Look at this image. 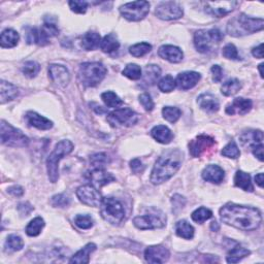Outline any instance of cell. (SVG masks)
Instances as JSON below:
<instances>
[{
    "mask_svg": "<svg viewBox=\"0 0 264 264\" xmlns=\"http://www.w3.org/2000/svg\"><path fill=\"white\" fill-rule=\"evenodd\" d=\"M220 218L223 223L243 231H253L259 228L262 222L258 209L227 204L220 210Z\"/></svg>",
    "mask_w": 264,
    "mask_h": 264,
    "instance_id": "6da1fadb",
    "label": "cell"
},
{
    "mask_svg": "<svg viewBox=\"0 0 264 264\" xmlns=\"http://www.w3.org/2000/svg\"><path fill=\"white\" fill-rule=\"evenodd\" d=\"M183 162V153L179 149H170L162 153L153 167L151 182L154 185H160L174 177L180 169Z\"/></svg>",
    "mask_w": 264,
    "mask_h": 264,
    "instance_id": "7a4b0ae2",
    "label": "cell"
},
{
    "mask_svg": "<svg viewBox=\"0 0 264 264\" xmlns=\"http://www.w3.org/2000/svg\"><path fill=\"white\" fill-rule=\"evenodd\" d=\"M264 26L262 18H251L245 14L233 17L227 24V33L231 36L240 37L261 31Z\"/></svg>",
    "mask_w": 264,
    "mask_h": 264,
    "instance_id": "3957f363",
    "label": "cell"
},
{
    "mask_svg": "<svg viewBox=\"0 0 264 264\" xmlns=\"http://www.w3.org/2000/svg\"><path fill=\"white\" fill-rule=\"evenodd\" d=\"M74 151V144L70 140H61L55 146L52 153L47 159V171L49 180L56 183L59 179V162L64 156Z\"/></svg>",
    "mask_w": 264,
    "mask_h": 264,
    "instance_id": "277c9868",
    "label": "cell"
},
{
    "mask_svg": "<svg viewBox=\"0 0 264 264\" xmlns=\"http://www.w3.org/2000/svg\"><path fill=\"white\" fill-rule=\"evenodd\" d=\"M107 70L99 62H86L79 66V79L85 87H95L103 82Z\"/></svg>",
    "mask_w": 264,
    "mask_h": 264,
    "instance_id": "5b68a950",
    "label": "cell"
},
{
    "mask_svg": "<svg viewBox=\"0 0 264 264\" xmlns=\"http://www.w3.org/2000/svg\"><path fill=\"white\" fill-rule=\"evenodd\" d=\"M99 208L101 217L110 224L119 225L125 219L124 207L115 197H104Z\"/></svg>",
    "mask_w": 264,
    "mask_h": 264,
    "instance_id": "8992f818",
    "label": "cell"
},
{
    "mask_svg": "<svg viewBox=\"0 0 264 264\" xmlns=\"http://www.w3.org/2000/svg\"><path fill=\"white\" fill-rule=\"evenodd\" d=\"M224 35L219 29L198 30L194 35V46L199 53H209L218 46Z\"/></svg>",
    "mask_w": 264,
    "mask_h": 264,
    "instance_id": "52a82bcc",
    "label": "cell"
},
{
    "mask_svg": "<svg viewBox=\"0 0 264 264\" xmlns=\"http://www.w3.org/2000/svg\"><path fill=\"white\" fill-rule=\"evenodd\" d=\"M0 134H1V144L7 147L24 148L29 144V138L21 130L8 124L4 120L0 124Z\"/></svg>",
    "mask_w": 264,
    "mask_h": 264,
    "instance_id": "ba28073f",
    "label": "cell"
},
{
    "mask_svg": "<svg viewBox=\"0 0 264 264\" xmlns=\"http://www.w3.org/2000/svg\"><path fill=\"white\" fill-rule=\"evenodd\" d=\"M150 12V3L148 1H133L120 7V13L126 20L137 22L143 20Z\"/></svg>",
    "mask_w": 264,
    "mask_h": 264,
    "instance_id": "9c48e42d",
    "label": "cell"
},
{
    "mask_svg": "<svg viewBox=\"0 0 264 264\" xmlns=\"http://www.w3.org/2000/svg\"><path fill=\"white\" fill-rule=\"evenodd\" d=\"M107 121L111 126L130 127L137 123L138 117L134 110L128 107L119 108L107 115Z\"/></svg>",
    "mask_w": 264,
    "mask_h": 264,
    "instance_id": "30bf717a",
    "label": "cell"
},
{
    "mask_svg": "<svg viewBox=\"0 0 264 264\" xmlns=\"http://www.w3.org/2000/svg\"><path fill=\"white\" fill-rule=\"evenodd\" d=\"M133 224L140 230L162 228L166 225V216L161 211H159L158 214L139 216L133 219Z\"/></svg>",
    "mask_w": 264,
    "mask_h": 264,
    "instance_id": "8fae6325",
    "label": "cell"
},
{
    "mask_svg": "<svg viewBox=\"0 0 264 264\" xmlns=\"http://www.w3.org/2000/svg\"><path fill=\"white\" fill-rule=\"evenodd\" d=\"M77 196L82 204L93 208H99L104 199L100 192L94 186L91 185L79 187L77 190Z\"/></svg>",
    "mask_w": 264,
    "mask_h": 264,
    "instance_id": "7c38bea8",
    "label": "cell"
},
{
    "mask_svg": "<svg viewBox=\"0 0 264 264\" xmlns=\"http://www.w3.org/2000/svg\"><path fill=\"white\" fill-rule=\"evenodd\" d=\"M155 15L165 21H170V20H178L184 15L182 6L174 1H165L161 2L156 6Z\"/></svg>",
    "mask_w": 264,
    "mask_h": 264,
    "instance_id": "4fadbf2b",
    "label": "cell"
},
{
    "mask_svg": "<svg viewBox=\"0 0 264 264\" xmlns=\"http://www.w3.org/2000/svg\"><path fill=\"white\" fill-rule=\"evenodd\" d=\"M215 145L216 141L212 137L206 134L198 135L189 144L190 154L193 157H200L202 154H205L207 151L214 148Z\"/></svg>",
    "mask_w": 264,
    "mask_h": 264,
    "instance_id": "5bb4252c",
    "label": "cell"
},
{
    "mask_svg": "<svg viewBox=\"0 0 264 264\" xmlns=\"http://www.w3.org/2000/svg\"><path fill=\"white\" fill-rule=\"evenodd\" d=\"M238 5V1H208L205 3V8L209 15L222 18L235 11Z\"/></svg>",
    "mask_w": 264,
    "mask_h": 264,
    "instance_id": "9a60e30c",
    "label": "cell"
},
{
    "mask_svg": "<svg viewBox=\"0 0 264 264\" xmlns=\"http://www.w3.org/2000/svg\"><path fill=\"white\" fill-rule=\"evenodd\" d=\"M49 77L58 87L64 88L70 80L68 69L60 64H51L49 66Z\"/></svg>",
    "mask_w": 264,
    "mask_h": 264,
    "instance_id": "2e32d148",
    "label": "cell"
},
{
    "mask_svg": "<svg viewBox=\"0 0 264 264\" xmlns=\"http://www.w3.org/2000/svg\"><path fill=\"white\" fill-rule=\"evenodd\" d=\"M87 179L92 183V185L96 188L104 187L111 182H115L116 178L106 171L104 168H94L87 174Z\"/></svg>",
    "mask_w": 264,
    "mask_h": 264,
    "instance_id": "e0dca14e",
    "label": "cell"
},
{
    "mask_svg": "<svg viewBox=\"0 0 264 264\" xmlns=\"http://www.w3.org/2000/svg\"><path fill=\"white\" fill-rule=\"evenodd\" d=\"M169 251L161 245L148 247L145 251V259L149 263H164L169 259Z\"/></svg>",
    "mask_w": 264,
    "mask_h": 264,
    "instance_id": "ac0fdd59",
    "label": "cell"
},
{
    "mask_svg": "<svg viewBox=\"0 0 264 264\" xmlns=\"http://www.w3.org/2000/svg\"><path fill=\"white\" fill-rule=\"evenodd\" d=\"M253 103L250 99L238 97L232 101V104L226 107V114L233 116L236 114L246 115L251 110Z\"/></svg>",
    "mask_w": 264,
    "mask_h": 264,
    "instance_id": "d6986e66",
    "label": "cell"
},
{
    "mask_svg": "<svg viewBox=\"0 0 264 264\" xmlns=\"http://www.w3.org/2000/svg\"><path fill=\"white\" fill-rule=\"evenodd\" d=\"M201 79V76L195 72L181 73L176 79V84L181 90H189L195 87Z\"/></svg>",
    "mask_w": 264,
    "mask_h": 264,
    "instance_id": "ffe728a7",
    "label": "cell"
},
{
    "mask_svg": "<svg viewBox=\"0 0 264 264\" xmlns=\"http://www.w3.org/2000/svg\"><path fill=\"white\" fill-rule=\"evenodd\" d=\"M158 55L164 60L169 61L170 63H179L184 58L182 50L176 46L165 45L159 48Z\"/></svg>",
    "mask_w": 264,
    "mask_h": 264,
    "instance_id": "44dd1931",
    "label": "cell"
},
{
    "mask_svg": "<svg viewBox=\"0 0 264 264\" xmlns=\"http://www.w3.org/2000/svg\"><path fill=\"white\" fill-rule=\"evenodd\" d=\"M25 118H26L27 123L30 126L35 127L39 130H49L53 127L52 121H50L46 117L40 116L39 114L35 113V111H28Z\"/></svg>",
    "mask_w": 264,
    "mask_h": 264,
    "instance_id": "7402d4cb",
    "label": "cell"
},
{
    "mask_svg": "<svg viewBox=\"0 0 264 264\" xmlns=\"http://www.w3.org/2000/svg\"><path fill=\"white\" fill-rule=\"evenodd\" d=\"M225 178V172L220 166L211 164L208 165L202 171V179L212 184H220Z\"/></svg>",
    "mask_w": 264,
    "mask_h": 264,
    "instance_id": "603a6c76",
    "label": "cell"
},
{
    "mask_svg": "<svg viewBox=\"0 0 264 264\" xmlns=\"http://www.w3.org/2000/svg\"><path fill=\"white\" fill-rule=\"evenodd\" d=\"M197 104L201 109L208 113H216L219 110L220 104L216 96L211 93H204L197 98Z\"/></svg>",
    "mask_w": 264,
    "mask_h": 264,
    "instance_id": "cb8c5ba5",
    "label": "cell"
},
{
    "mask_svg": "<svg viewBox=\"0 0 264 264\" xmlns=\"http://www.w3.org/2000/svg\"><path fill=\"white\" fill-rule=\"evenodd\" d=\"M151 135L153 136L154 139H156L158 143L167 145L170 141L174 139V133L171 130L164 125H158L155 126L151 131Z\"/></svg>",
    "mask_w": 264,
    "mask_h": 264,
    "instance_id": "d4e9b609",
    "label": "cell"
},
{
    "mask_svg": "<svg viewBox=\"0 0 264 264\" xmlns=\"http://www.w3.org/2000/svg\"><path fill=\"white\" fill-rule=\"evenodd\" d=\"M28 44H35L38 46H46L49 44V38L42 28H30L26 33Z\"/></svg>",
    "mask_w": 264,
    "mask_h": 264,
    "instance_id": "484cf974",
    "label": "cell"
},
{
    "mask_svg": "<svg viewBox=\"0 0 264 264\" xmlns=\"http://www.w3.org/2000/svg\"><path fill=\"white\" fill-rule=\"evenodd\" d=\"M240 143L243 147H253L255 145L263 144V133L261 130H251L241 134L239 137Z\"/></svg>",
    "mask_w": 264,
    "mask_h": 264,
    "instance_id": "4316f807",
    "label": "cell"
},
{
    "mask_svg": "<svg viewBox=\"0 0 264 264\" xmlns=\"http://www.w3.org/2000/svg\"><path fill=\"white\" fill-rule=\"evenodd\" d=\"M0 94H1L0 103H1V105H4L8 101L14 100L19 95V89L11 83L1 80V83H0Z\"/></svg>",
    "mask_w": 264,
    "mask_h": 264,
    "instance_id": "83f0119b",
    "label": "cell"
},
{
    "mask_svg": "<svg viewBox=\"0 0 264 264\" xmlns=\"http://www.w3.org/2000/svg\"><path fill=\"white\" fill-rule=\"evenodd\" d=\"M96 250V245L93 242L87 243V245L80 249L79 252H77L75 255L70 258L69 263H89L90 261V255Z\"/></svg>",
    "mask_w": 264,
    "mask_h": 264,
    "instance_id": "f1b7e54d",
    "label": "cell"
},
{
    "mask_svg": "<svg viewBox=\"0 0 264 264\" xmlns=\"http://www.w3.org/2000/svg\"><path fill=\"white\" fill-rule=\"evenodd\" d=\"M161 75V69L155 64L147 65L145 68V74L143 77V85L153 86L156 84L157 79Z\"/></svg>",
    "mask_w": 264,
    "mask_h": 264,
    "instance_id": "f546056e",
    "label": "cell"
},
{
    "mask_svg": "<svg viewBox=\"0 0 264 264\" xmlns=\"http://www.w3.org/2000/svg\"><path fill=\"white\" fill-rule=\"evenodd\" d=\"M19 33L14 29H5L0 36V45L2 48H14L19 43Z\"/></svg>",
    "mask_w": 264,
    "mask_h": 264,
    "instance_id": "4dcf8cb0",
    "label": "cell"
},
{
    "mask_svg": "<svg viewBox=\"0 0 264 264\" xmlns=\"http://www.w3.org/2000/svg\"><path fill=\"white\" fill-rule=\"evenodd\" d=\"M101 44V37L96 32H87L82 36V48L86 51L96 50Z\"/></svg>",
    "mask_w": 264,
    "mask_h": 264,
    "instance_id": "1f68e13d",
    "label": "cell"
},
{
    "mask_svg": "<svg viewBox=\"0 0 264 264\" xmlns=\"http://www.w3.org/2000/svg\"><path fill=\"white\" fill-rule=\"evenodd\" d=\"M235 185L247 192H253L254 190L252 181H251V176L247 174V172L241 171V170H238L236 174Z\"/></svg>",
    "mask_w": 264,
    "mask_h": 264,
    "instance_id": "d6a6232c",
    "label": "cell"
},
{
    "mask_svg": "<svg viewBox=\"0 0 264 264\" xmlns=\"http://www.w3.org/2000/svg\"><path fill=\"white\" fill-rule=\"evenodd\" d=\"M120 48V43L117 36L113 33L106 35L101 39L100 49L104 53H113Z\"/></svg>",
    "mask_w": 264,
    "mask_h": 264,
    "instance_id": "836d02e7",
    "label": "cell"
},
{
    "mask_svg": "<svg viewBox=\"0 0 264 264\" xmlns=\"http://www.w3.org/2000/svg\"><path fill=\"white\" fill-rule=\"evenodd\" d=\"M176 233L182 238L191 239L194 237V228L186 220H181L176 225Z\"/></svg>",
    "mask_w": 264,
    "mask_h": 264,
    "instance_id": "e575fe53",
    "label": "cell"
},
{
    "mask_svg": "<svg viewBox=\"0 0 264 264\" xmlns=\"http://www.w3.org/2000/svg\"><path fill=\"white\" fill-rule=\"evenodd\" d=\"M241 88V84L238 79H230L222 85L221 92L225 96H232L237 94Z\"/></svg>",
    "mask_w": 264,
    "mask_h": 264,
    "instance_id": "d590c367",
    "label": "cell"
},
{
    "mask_svg": "<svg viewBox=\"0 0 264 264\" xmlns=\"http://www.w3.org/2000/svg\"><path fill=\"white\" fill-rule=\"evenodd\" d=\"M250 254H251L250 250L243 248V247H240V246H238V247L233 248L229 251L226 260L228 263H238L242 258L249 256Z\"/></svg>",
    "mask_w": 264,
    "mask_h": 264,
    "instance_id": "8d00e7d4",
    "label": "cell"
},
{
    "mask_svg": "<svg viewBox=\"0 0 264 264\" xmlns=\"http://www.w3.org/2000/svg\"><path fill=\"white\" fill-rule=\"evenodd\" d=\"M45 227V221L43 218L36 217L29 222L26 227V233L29 237H37L40 235L43 228Z\"/></svg>",
    "mask_w": 264,
    "mask_h": 264,
    "instance_id": "74e56055",
    "label": "cell"
},
{
    "mask_svg": "<svg viewBox=\"0 0 264 264\" xmlns=\"http://www.w3.org/2000/svg\"><path fill=\"white\" fill-rule=\"evenodd\" d=\"M101 99L108 107H119L123 105V100H122L113 91H106L101 94Z\"/></svg>",
    "mask_w": 264,
    "mask_h": 264,
    "instance_id": "f35d334b",
    "label": "cell"
},
{
    "mask_svg": "<svg viewBox=\"0 0 264 264\" xmlns=\"http://www.w3.org/2000/svg\"><path fill=\"white\" fill-rule=\"evenodd\" d=\"M4 247H5L6 251L17 252V251L22 250V248L24 247V241L20 237L12 235V236H9L6 238L5 243H4Z\"/></svg>",
    "mask_w": 264,
    "mask_h": 264,
    "instance_id": "ab89813d",
    "label": "cell"
},
{
    "mask_svg": "<svg viewBox=\"0 0 264 264\" xmlns=\"http://www.w3.org/2000/svg\"><path fill=\"white\" fill-rule=\"evenodd\" d=\"M212 217V211L207 208H199L196 211L192 212V220L198 223V224H202L207 220L211 219Z\"/></svg>",
    "mask_w": 264,
    "mask_h": 264,
    "instance_id": "60d3db41",
    "label": "cell"
},
{
    "mask_svg": "<svg viewBox=\"0 0 264 264\" xmlns=\"http://www.w3.org/2000/svg\"><path fill=\"white\" fill-rule=\"evenodd\" d=\"M152 46L148 43H139L129 48V53L133 57H143L151 52Z\"/></svg>",
    "mask_w": 264,
    "mask_h": 264,
    "instance_id": "b9f144b4",
    "label": "cell"
},
{
    "mask_svg": "<svg viewBox=\"0 0 264 264\" xmlns=\"http://www.w3.org/2000/svg\"><path fill=\"white\" fill-rule=\"evenodd\" d=\"M162 115H163V118L170 122V123H176V122L180 119L182 111L180 108L175 107V106H165L162 109Z\"/></svg>",
    "mask_w": 264,
    "mask_h": 264,
    "instance_id": "7bdbcfd3",
    "label": "cell"
},
{
    "mask_svg": "<svg viewBox=\"0 0 264 264\" xmlns=\"http://www.w3.org/2000/svg\"><path fill=\"white\" fill-rule=\"evenodd\" d=\"M177 84H176V79L172 78L170 75L162 78L159 83H158V88L160 91L164 93H169L171 91H174L176 88Z\"/></svg>",
    "mask_w": 264,
    "mask_h": 264,
    "instance_id": "ee69618b",
    "label": "cell"
},
{
    "mask_svg": "<svg viewBox=\"0 0 264 264\" xmlns=\"http://www.w3.org/2000/svg\"><path fill=\"white\" fill-rule=\"evenodd\" d=\"M221 154L231 159H238L240 156V151L237 145L235 140H231L228 145H226L224 148H223Z\"/></svg>",
    "mask_w": 264,
    "mask_h": 264,
    "instance_id": "f6af8a7d",
    "label": "cell"
},
{
    "mask_svg": "<svg viewBox=\"0 0 264 264\" xmlns=\"http://www.w3.org/2000/svg\"><path fill=\"white\" fill-rule=\"evenodd\" d=\"M123 75L126 78H128L130 79H133V80L139 79H141V77H143V73H141L140 66H138L137 64H134V63L128 64L123 70Z\"/></svg>",
    "mask_w": 264,
    "mask_h": 264,
    "instance_id": "bcb514c9",
    "label": "cell"
},
{
    "mask_svg": "<svg viewBox=\"0 0 264 264\" xmlns=\"http://www.w3.org/2000/svg\"><path fill=\"white\" fill-rule=\"evenodd\" d=\"M40 70V66L35 61H28L22 67V73L29 79L35 78Z\"/></svg>",
    "mask_w": 264,
    "mask_h": 264,
    "instance_id": "7dc6e473",
    "label": "cell"
},
{
    "mask_svg": "<svg viewBox=\"0 0 264 264\" xmlns=\"http://www.w3.org/2000/svg\"><path fill=\"white\" fill-rule=\"evenodd\" d=\"M90 162L94 168H104L107 165V163H109V159L105 153H97L90 157Z\"/></svg>",
    "mask_w": 264,
    "mask_h": 264,
    "instance_id": "c3c4849f",
    "label": "cell"
},
{
    "mask_svg": "<svg viewBox=\"0 0 264 264\" xmlns=\"http://www.w3.org/2000/svg\"><path fill=\"white\" fill-rule=\"evenodd\" d=\"M75 224L80 229H89L93 226L94 221L89 215H77L75 217Z\"/></svg>",
    "mask_w": 264,
    "mask_h": 264,
    "instance_id": "681fc988",
    "label": "cell"
},
{
    "mask_svg": "<svg viewBox=\"0 0 264 264\" xmlns=\"http://www.w3.org/2000/svg\"><path fill=\"white\" fill-rule=\"evenodd\" d=\"M222 54L225 58L230 59V60H239L240 59L238 52V49L236 48L235 45H232V44H228L224 48H223Z\"/></svg>",
    "mask_w": 264,
    "mask_h": 264,
    "instance_id": "f907efd6",
    "label": "cell"
},
{
    "mask_svg": "<svg viewBox=\"0 0 264 264\" xmlns=\"http://www.w3.org/2000/svg\"><path fill=\"white\" fill-rule=\"evenodd\" d=\"M52 205L56 208H65L70 204V198L66 194H58L52 197Z\"/></svg>",
    "mask_w": 264,
    "mask_h": 264,
    "instance_id": "816d5d0a",
    "label": "cell"
},
{
    "mask_svg": "<svg viewBox=\"0 0 264 264\" xmlns=\"http://www.w3.org/2000/svg\"><path fill=\"white\" fill-rule=\"evenodd\" d=\"M69 7L72 11L76 14H85L87 8H88V3L86 1H78V0H73V1L68 2Z\"/></svg>",
    "mask_w": 264,
    "mask_h": 264,
    "instance_id": "f5cc1de1",
    "label": "cell"
},
{
    "mask_svg": "<svg viewBox=\"0 0 264 264\" xmlns=\"http://www.w3.org/2000/svg\"><path fill=\"white\" fill-rule=\"evenodd\" d=\"M139 103L140 105L143 106V107L147 110V111H151L153 110L154 108V101L152 99L151 95L148 93H143L139 95Z\"/></svg>",
    "mask_w": 264,
    "mask_h": 264,
    "instance_id": "db71d44e",
    "label": "cell"
},
{
    "mask_svg": "<svg viewBox=\"0 0 264 264\" xmlns=\"http://www.w3.org/2000/svg\"><path fill=\"white\" fill-rule=\"evenodd\" d=\"M42 29L44 30V32L46 33V35L48 36V38L50 37H54L56 35L59 34V28L54 24V23H51V22H46Z\"/></svg>",
    "mask_w": 264,
    "mask_h": 264,
    "instance_id": "11a10c76",
    "label": "cell"
},
{
    "mask_svg": "<svg viewBox=\"0 0 264 264\" xmlns=\"http://www.w3.org/2000/svg\"><path fill=\"white\" fill-rule=\"evenodd\" d=\"M171 202H172V211L178 212L185 207L186 199L179 194H176L171 198Z\"/></svg>",
    "mask_w": 264,
    "mask_h": 264,
    "instance_id": "9f6ffc18",
    "label": "cell"
},
{
    "mask_svg": "<svg viewBox=\"0 0 264 264\" xmlns=\"http://www.w3.org/2000/svg\"><path fill=\"white\" fill-rule=\"evenodd\" d=\"M211 72L212 74V80L215 83H220L223 79V69L220 65H214L211 67Z\"/></svg>",
    "mask_w": 264,
    "mask_h": 264,
    "instance_id": "6f0895ef",
    "label": "cell"
},
{
    "mask_svg": "<svg viewBox=\"0 0 264 264\" xmlns=\"http://www.w3.org/2000/svg\"><path fill=\"white\" fill-rule=\"evenodd\" d=\"M130 167L132 171L134 174H139V172H143L145 169V165L141 163V161L139 159H133L130 161Z\"/></svg>",
    "mask_w": 264,
    "mask_h": 264,
    "instance_id": "680465c9",
    "label": "cell"
},
{
    "mask_svg": "<svg viewBox=\"0 0 264 264\" xmlns=\"http://www.w3.org/2000/svg\"><path fill=\"white\" fill-rule=\"evenodd\" d=\"M252 152L254 156L256 158H258L261 162L263 161V144H259V145H255L252 147Z\"/></svg>",
    "mask_w": 264,
    "mask_h": 264,
    "instance_id": "91938a15",
    "label": "cell"
},
{
    "mask_svg": "<svg viewBox=\"0 0 264 264\" xmlns=\"http://www.w3.org/2000/svg\"><path fill=\"white\" fill-rule=\"evenodd\" d=\"M8 193L11 195L15 196V197H20V196H22L24 194V190L22 187H20V186H13L11 188H8L7 189Z\"/></svg>",
    "mask_w": 264,
    "mask_h": 264,
    "instance_id": "94428289",
    "label": "cell"
},
{
    "mask_svg": "<svg viewBox=\"0 0 264 264\" xmlns=\"http://www.w3.org/2000/svg\"><path fill=\"white\" fill-rule=\"evenodd\" d=\"M262 47L263 45L260 44L258 47H255L253 50H252V54L254 57L256 58H259V59H262L263 58V52H262Z\"/></svg>",
    "mask_w": 264,
    "mask_h": 264,
    "instance_id": "6125c7cd",
    "label": "cell"
},
{
    "mask_svg": "<svg viewBox=\"0 0 264 264\" xmlns=\"http://www.w3.org/2000/svg\"><path fill=\"white\" fill-rule=\"evenodd\" d=\"M255 182L260 188H263V174H258L255 177Z\"/></svg>",
    "mask_w": 264,
    "mask_h": 264,
    "instance_id": "be15d7a7",
    "label": "cell"
},
{
    "mask_svg": "<svg viewBox=\"0 0 264 264\" xmlns=\"http://www.w3.org/2000/svg\"><path fill=\"white\" fill-rule=\"evenodd\" d=\"M211 229L212 231H218L220 229V226H219V224H218V223L216 221H212L211 223Z\"/></svg>",
    "mask_w": 264,
    "mask_h": 264,
    "instance_id": "e7e4bbea",
    "label": "cell"
},
{
    "mask_svg": "<svg viewBox=\"0 0 264 264\" xmlns=\"http://www.w3.org/2000/svg\"><path fill=\"white\" fill-rule=\"evenodd\" d=\"M262 67H263V64H260L259 65V72H260V77L263 78V72H262Z\"/></svg>",
    "mask_w": 264,
    "mask_h": 264,
    "instance_id": "03108f58",
    "label": "cell"
}]
</instances>
